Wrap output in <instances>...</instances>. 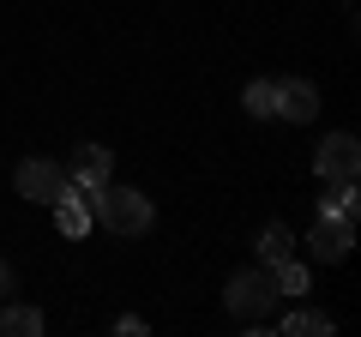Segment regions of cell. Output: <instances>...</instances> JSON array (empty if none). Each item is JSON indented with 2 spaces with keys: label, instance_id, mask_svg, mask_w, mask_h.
<instances>
[{
  "label": "cell",
  "instance_id": "cell-13",
  "mask_svg": "<svg viewBox=\"0 0 361 337\" xmlns=\"http://www.w3.org/2000/svg\"><path fill=\"white\" fill-rule=\"evenodd\" d=\"M247 115H259V121H271L277 115V85H271V78H259V85H247Z\"/></svg>",
  "mask_w": 361,
  "mask_h": 337
},
{
  "label": "cell",
  "instance_id": "cell-4",
  "mask_svg": "<svg viewBox=\"0 0 361 337\" xmlns=\"http://www.w3.org/2000/svg\"><path fill=\"white\" fill-rule=\"evenodd\" d=\"M13 181H18V199H37V205H54V199L73 187V181H66V168H61V163H42V157L18 163Z\"/></svg>",
  "mask_w": 361,
  "mask_h": 337
},
{
  "label": "cell",
  "instance_id": "cell-7",
  "mask_svg": "<svg viewBox=\"0 0 361 337\" xmlns=\"http://www.w3.org/2000/svg\"><path fill=\"white\" fill-rule=\"evenodd\" d=\"M277 115L295 121V127L313 121V115H319V91H313L307 78H283V85H277Z\"/></svg>",
  "mask_w": 361,
  "mask_h": 337
},
{
  "label": "cell",
  "instance_id": "cell-3",
  "mask_svg": "<svg viewBox=\"0 0 361 337\" xmlns=\"http://www.w3.org/2000/svg\"><path fill=\"white\" fill-rule=\"evenodd\" d=\"M313 168H319V181H355V168H361L355 133H325V145L313 151Z\"/></svg>",
  "mask_w": 361,
  "mask_h": 337
},
{
  "label": "cell",
  "instance_id": "cell-2",
  "mask_svg": "<svg viewBox=\"0 0 361 337\" xmlns=\"http://www.w3.org/2000/svg\"><path fill=\"white\" fill-rule=\"evenodd\" d=\"M229 313L235 319H259V313L277 307V277H271V265H253V271H235L229 277Z\"/></svg>",
  "mask_w": 361,
  "mask_h": 337
},
{
  "label": "cell",
  "instance_id": "cell-11",
  "mask_svg": "<svg viewBox=\"0 0 361 337\" xmlns=\"http://www.w3.org/2000/svg\"><path fill=\"white\" fill-rule=\"evenodd\" d=\"M277 331L283 337H331V313H289Z\"/></svg>",
  "mask_w": 361,
  "mask_h": 337
},
{
  "label": "cell",
  "instance_id": "cell-8",
  "mask_svg": "<svg viewBox=\"0 0 361 337\" xmlns=\"http://www.w3.org/2000/svg\"><path fill=\"white\" fill-rule=\"evenodd\" d=\"M54 223H61V235H73V241H78V235L97 223V217H90V187H66V193L54 199Z\"/></svg>",
  "mask_w": 361,
  "mask_h": 337
},
{
  "label": "cell",
  "instance_id": "cell-9",
  "mask_svg": "<svg viewBox=\"0 0 361 337\" xmlns=\"http://www.w3.org/2000/svg\"><path fill=\"white\" fill-rule=\"evenodd\" d=\"M283 259H295V235H289L283 223H271V229L259 235V265H283Z\"/></svg>",
  "mask_w": 361,
  "mask_h": 337
},
{
  "label": "cell",
  "instance_id": "cell-5",
  "mask_svg": "<svg viewBox=\"0 0 361 337\" xmlns=\"http://www.w3.org/2000/svg\"><path fill=\"white\" fill-rule=\"evenodd\" d=\"M349 247H355V223H343V217H319V223H313V235H307V253L319 265H343Z\"/></svg>",
  "mask_w": 361,
  "mask_h": 337
},
{
  "label": "cell",
  "instance_id": "cell-6",
  "mask_svg": "<svg viewBox=\"0 0 361 337\" xmlns=\"http://www.w3.org/2000/svg\"><path fill=\"white\" fill-rule=\"evenodd\" d=\"M109 175H115V151H103V145H78L73 151V168H66L73 187H103Z\"/></svg>",
  "mask_w": 361,
  "mask_h": 337
},
{
  "label": "cell",
  "instance_id": "cell-10",
  "mask_svg": "<svg viewBox=\"0 0 361 337\" xmlns=\"http://www.w3.org/2000/svg\"><path fill=\"white\" fill-rule=\"evenodd\" d=\"M355 211H361L355 181H331V199H319V217H343V223H355Z\"/></svg>",
  "mask_w": 361,
  "mask_h": 337
},
{
  "label": "cell",
  "instance_id": "cell-12",
  "mask_svg": "<svg viewBox=\"0 0 361 337\" xmlns=\"http://www.w3.org/2000/svg\"><path fill=\"white\" fill-rule=\"evenodd\" d=\"M42 331V313L37 307H6L0 313V337H37Z\"/></svg>",
  "mask_w": 361,
  "mask_h": 337
},
{
  "label": "cell",
  "instance_id": "cell-1",
  "mask_svg": "<svg viewBox=\"0 0 361 337\" xmlns=\"http://www.w3.org/2000/svg\"><path fill=\"white\" fill-rule=\"evenodd\" d=\"M90 217L103 223V229H115V235H145L157 223V211H151V199L139 187L103 181V187H90Z\"/></svg>",
  "mask_w": 361,
  "mask_h": 337
},
{
  "label": "cell",
  "instance_id": "cell-14",
  "mask_svg": "<svg viewBox=\"0 0 361 337\" xmlns=\"http://www.w3.org/2000/svg\"><path fill=\"white\" fill-rule=\"evenodd\" d=\"M271 277H277V295H307V265L283 259V265H271Z\"/></svg>",
  "mask_w": 361,
  "mask_h": 337
},
{
  "label": "cell",
  "instance_id": "cell-15",
  "mask_svg": "<svg viewBox=\"0 0 361 337\" xmlns=\"http://www.w3.org/2000/svg\"><path fill=\"white\" fill-rule=\"evenodd\" d=\"M6 295H13V265L0 259V301H6Z\"/></svg>",
  "mask_w": 361,
  "mask_h": 337
}]
</instances>
